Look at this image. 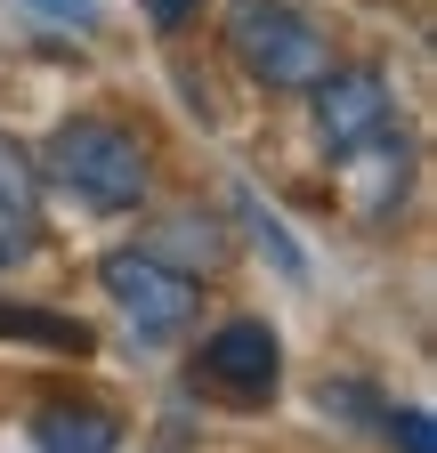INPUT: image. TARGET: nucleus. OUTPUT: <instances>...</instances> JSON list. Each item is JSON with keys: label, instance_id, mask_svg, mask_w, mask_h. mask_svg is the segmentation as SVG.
I'll return each mask as SVG.
<instances>
[{"label": "nucleus", "instance_id": "obj_2", "mask_svg": "<svg viewBox=\"0 0 437 453\" xmlns=\"http://www.w3.org/2000/svg\"><path fill=\"white\" fill-rule=\"evenodd\" d=\"M227 49L259 89H316L333 73V41L300 0H227Z\"/></svg>", "mask_w": 437, "mask_h": 453}, {"label": "nucleus", "instance_id": "obj_10", "mask_svg": "<svg viewBox=\"0 0 437 453\" xmlns=\"http://www.w3.org/2000/svg\"><path fill=\"white\" fill-rule=\"evenodd\" d=\"M33 211H17V203H0V275H9V267H25L33 259Z\"/></svg>", "mask_w": 437, "mask_h": 453}, {"label": "nucleus", "instance_id": "obj_5", "mask_svg": "<svg viewBox=\"0 0 437 453\" xmlns=\"http://www.w3.org/2000/svg\"><path fill=\"white\" fill-rule=\"evenodd\" d=\"M308 97H316V138H324V154H364L372 138H389V113H397L389 73H372V65H333Z\"/></svg>", "mask_w": 437, "mask_h": 453}, {"label": "nucleus", "instance_id": "obj_13", "mask_svg": "<svg viewBox=\"0 0 437 453\" xmlns=\"http://www.w3.org/2000/svg\"><path fill=\"white\" fill-rule=\"evenodd\" d=\"M25 9H41V17H58V25H97V0H25Z\"/></svg>", "mask_w": 437, "mask_h": 453}, {"label": "nucleus", "instance_id": "obj_3", "mask_svg": "<svg viewBox=\"0 0 437 453\" xmlns=\"http://www.w3.org/2000/svg\"><path fill=\"white\" fill-rule=\"evenodd\" d=\"M105 292H114V308L130 316V332L138 340H179L187 324H195V275L187 267H171L162 251H105Z\"/></svg>", "mask_w": 437, "mask_h": 453}, {"label": "nucleus", "instance_id": "obj_12", "mask_svg": "<svg viewBox=\"0 0 437 453\" xmlns=\"http://www.w3.org/2000/svg\"><path fill=\"white\" fill-rule=\"evenodd\" d=\"M389 437H397L405 453H437V429H429V413H421V405H405V413H389Z\"/></svg>", "mask_w": 437, "mask_h": 453}, {"label": "nucleus", "instance_id": "obj_9", "mask_svg": "<svg viewBox=\"0 0 437 453\" xmlns=\"http://www.w3.org/2000/svg\"><path fill=\"white\" fill-rule=\"evenodd\" d=\"M33 187H41V170H33V154L0 130V203H17V211H33Z\"/></svg>", "mask_w": 437, "mask_h": 453}, {"label": "nucleus", "instance_id": "obj_6", "mask_svg": "<svg viewBox=\"0 0 437 453\" xmlns=\"http://www.w3.org/2000/svg\"><path fill=\"white\" fill-rule=\"evenodd\" d=\"M114 445H122V421L97 405H49L33 421V453H114Z\"/></svg>", "mask_w": 437, "mask_h": 453}, {"label": "nucleus", "instance_id": "obj_14", "mask_svg": "<svg viewBox=\"0 0 437 453\" xmlns=\"http://www.w3.org/2000/svg\"><path fill=\"white\" fill-rule=\"evenodd\" d=\"M187 17H195V0H146V25L154 33H187Z\"/></svg>", "mask_w": 437, "mask_h": 453}, {"label": "nucleus", "instance_id": "obj_11", "mask_svg": "<svg viewBox=\"0 0 437 453\" xmlns=\"http://www.w3.org/2000/svg\"><path fill=\"white\" fill-rule=\"evenodd\" d=\"M243 219H251V235H259L267 251H276V267H284V275H308V259H300V243H292V235H284V226H276V219H267V211H259L251 195H243Z\"/></svg>", "mask_w": 437, "mask_h": 453}, {"label": "nucleus", "instance_id": "obj_8", "mask_svg": "<svg viewBox=\"0 0 437 453\" xmlns=\"http://www.w3.org/2000/svg\"><path fill=\"white\" fill-rule=\"evenodd\" d=\"M162 251H179V259H187V275H195V259H203V267H218V251H227V243H218V226H211V219H171Z\"/></svg>", "mask_w": 437, "mask_h": 453}, {"label": "nucleus", "instance_id": "obj_7", "mask_svg": "<svg viewBox=\"0 0 437 453\" xmlns=\"http://www.w3.org/2000/svg\"><path fill=\"white\" fill-rule=\"evenodd\" d=\"M0 340H33V349H58V357H89L97 349L81 316H49V308H0Z\"/></svg>", "mask_w": 437, "mask_h": 453}, {"label": "nucleus", "instance_id": "obj_1", "mask_svg": "<svg viewBox=\"0 0 437 453\" xmlns=\"http://www.w3.org/2000/svg\"><path fill=\"white\" fill-rule=\"evenodd\" d=\"M33 170H41V179H58L89 211H138L146 187H154L146 138L130 122H105V113H73V122H58V138L41 146Z\"/></svg>", "mask_w": 437, "mask_h": 453}, {"label": "nucleus", "instance_id": "obj_4", "mask_svg": "<svg viewBox=\"0 0 437 453\" xmlns=\"http://www.w3.org/2000/svg\"><path fill=\"white\" fill-rule=\"evenodd\" d=\"M276 380H284V340H276V324H259V316L218 324L195 349V388L227 396V405H267Z\"/></svg>", "mask_w": 437, "mask_h": 453}]
</instances>
